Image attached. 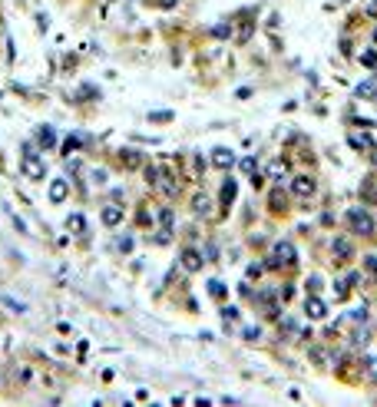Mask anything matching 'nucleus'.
Listing matches in <instances>:
<instances>
[{"label":"nucleus","mask_w":377,"mask_h":407,"mask_svg":"<svg viewBox=\"0 0 377 407\" xmlns=\"http://www.w3.org/2000/svg\"><path fill=\"white\" fill-rule=\"evenodd\" d=\"M347 229L354 232V235H374V216H370L367 209H351V212H347Z\"/></svg>","instance_id":"f257e3e1"},{"label":"nucleus","mask_w":377,"mask_h":407,"mask_svg":"<svg viewBox=\"0 0 377 407\" xmlns=\"http://www.w3.org/2000/svg\"><path fill=\"white\" fill-rule=\"evenodd\" d=\"M305 315L311 321H321V318H328V304L318 298V291H308V301H305Z\"/></svg>","instance_id":"f03ea898"},{"label":"nucleus","mask_w":377,"mask_h":407,"mask_svg":"<svg viewBox=\"0 0 377 407\" xmlns=\"http://www.w3.org/2000/svg\"><path fill=\"white\" fill-rule=\"evenodd\" d=\"M20 166H24L27 179H43V172H47V169H43V162H40L37 156H33V149H30V146L24 149V162H20Z\"/></svg>","instance_id":"7ed1b4c3"},{"label":"nucleus","mask_w":377,"mask_h":407,"mask_svg":"<svg viewBox=\"0 0 377 407\" xmlns=\"http://www.w3.org/2000/svg\"><path fill=\"white\" fill-rule=\"evenodd\" d=\"M271 255H275L271 265H295V245H291V242H278Z\"/></svg>","instance_id":"20e7f679"},{"label":"nucleus","mask_w":377,"mask_h":407,"mask_svg":"<svg viewBox=\"0 0 377 407\" xmlns=\"http://www.w3.org/2000/svg\"><path fill=\"white\" fill-rule=\"evenodd\" d=\"M291 192H295V195H301V199L314 195V179L305 176V172H301V176H295V179H291Z\"/></svg>","instance_id":"39448f33"},{"label":"nucleus","mask_w":377,"mask_h":407,"mask_svg":"<svg viewBox=\"0 0 377 407\" xmlns=\"http://www.w3.org/2000/svg\"><path fill=\"white\" fill-rule=\"evenodd\" d=\"M212 162L219 169H232V166H235V152L225 149V146H219V149H212Z\"/></svg>","instance_id":"423d86ee"},{"label":"nucleus","mask_w":377,"mask_h":407,"mask_svg":"<svg viewBox=\"0 0 377 407\" xmlns=\"http://www.w3.org/2000/svg\"><path fill=\"white\" fill-rule=\"evenodd\" d=\"M331 252H334V258H351L354 255V245L347 235H338V239L331 242Z\"/></svg>","instance_id":"0eeeda50"},{"label":"nucleus","mask_w":377,"mask_h":407,"mask_svg":"<svg viewBox=\"0 0 377 407\" xmlns=\"http://www.w3.org/2000/svg\"><path fill=\"white\" fill-rule=\"evenodd\" d=\"M119 222H123V209H119V206H106V209H103V225H106V229H116Z\"/></svg>","instance_id":"6e6552de"},{"label":"nucleus","mask_w":377,"mask_h":407,"mask_svg":"<svg viewBox=\"0 0 377 407\" xmlns=\"http://www.w3.org/2000/svg\"><path fill=\"white\" fill-rule=\"evenodd\" d=\"M70 195V185H66V179H53L50 182V202H63Z\"/></svg>","instance_id":"1a4fd4ad"},{"label":"nucleus","mask_w":377,"mask_h":407,"mask_svg":"<svg viewBox=\"0 0 377 407\" xmlns=\"http://www.w3.org/2000/svg\"><path fill=\"white\" fill-rule=\"evenodd\" d=\"M347 143H351L354 149H361V152H364V149H374L377 139H374L370 133H364V136H361V133H351V139H347Z\"/></svg>","instance_id":"9d476101"},{"label":"nucleus","mask_w":377,"mask_h":407,"mask_svg":"<svg viewBox=\"0 0 377 407\" xmlns=\"http://www.w3.org/2000/svg\"><path fill=\"white\" fill-rule=\"evenodd\" d=\"M202 262H205V258L199 255L196 248H185V252H182V265H185L189 271H199V268H202Z\"/></svg>","instance_id":"9b49d317"},{"label":"nucleus","mask_w":377,"mask_h":407,"mask_svg":"<svg viewBox=\"0 0 377 407\" xmlns=\"http://www.w3.org/2000/svg\"><path fill=\"white\" fill-rule=\"evenodd\" d=\"M192 212H196V216H212V199L199 192L196 199H192Z\"/></svg>","instance_id":"f8f14e48"},{"label":"nucleus","mask_w":377,"mask_h":407,"mask_svg":"<svg viewBox=\"0 0 377 407\" xmlns=\"http://www.w3.org/2000/svg\"><path fill=\"white\" fill-rule=\"evenodd\" d=\"M357 96L361 99H377V80H361L357 83Z\"/></svg>","instance_id":"ddd939ff"},{"label":"nucleus","mask_w":377,"mask_h":407,"mask_svg":"<svg viewBox=\"0 0 377 407\" xmlns=\"http://www.w3.org/2000/svg\"><path fill=\"white\" fill-rule=\"evenodd\" d=\"M268 176L275 179V182H281V179L288 176V166H285L281 159H278V162H271V166H268Z\"/></svg>","instance_id":"4468645a"},{"label":"nucleus","mask_w":377,"mask_h":407,"mask_svg":"<svg viewBox=\"0 0 377 407\" xmlns=\"http://www.w3.org/2000/svg\"><path fill=\"white\" fill-rule=\"evenodd\" d=\"M123 162H126L129 169H136V166H142V156H139L136 149H123Z\"/></svg>","instance_id":"2eb2a0df"},{"label":"nucleus","mask_w":377,"mask_h":407,"mask_svg":"<svg viewBox=\"0 0 377 407\" xmlns=\"http://www.w3.org/2000/svg\"><path fill=\"white\" fill-rule=\"evenodd\" d=\"M40 143H43V149H53V146H56V136H53V129H50V126L40 129Z\"/></svg>","instance_id":"dca6fc26"},{"label":"nucleus","mask_w":377,"mask_h":407,"mask_svg":"<svg viewBox=\"0 0 377 407\" xmlns=\"http://www.w3.org/2000/svg\"><path fill=\"white\" fill-rule=\"evenodd\" d=\"M66 229H70V232H76V235H79V232L86 229V219H83V216H70V219H66Z\"/></svg>","instance_id":"f3484780"},{"label":"nucleus","mask_w":377,"mask_h":407,"mask_svg":"<svg viewBox=\"0 0 377 407\" xmlns=\"http://www.w3.org/2000/svg\"><path fill=\"white\" fill-rule=\"evenodd\" d=\"M334 295H338V298H347V295H351V281H347V278H338V281H334Z\"/></svg>","instance_id":"a211bd4d"},{"label":"nucleus","mask_w":377,"mask_h":407,"mask_svg":"<svg viewBox=\"0 0 377 407\" xmlns=\"http://www.w3.org/2000/svg\"><path fill=\"white\" fill-rule=\"evenodd\" d=\"M238 169H242L245 176H255V172H258V162H255V159L248 156V159H242V162H238Z\"/></svg>","instance_id":"6ab92c4d"},{"label":"nucleus","mask_w":377,"mask_h":407,"mask_svg":"<svg viewBox=\"0 0 377 407\" xmlns=\"http://www.w3.org/2000/svg\"><path fill=\"white\" fill-rule=\"evenodd\" d=\"M235 192H238V189H235V182L228 179V182L222 185V199H225V202H232V199H235Z\"/></svg>","instance_id":"aec40b11"},{"label":"nucleus","mask_w":377,"mask_h":407,"mask_svg":"<svg viewBox=\"0 0 377 407\" xmlns=\"http://www.w3.org/2000/svg\"><path fill=\"white\" fill-rule=\"evenodd\" d=\"M361 63L374 70V66H377V53H374V50H364V53H361Z\"/></svg>","instance_id":"412c9836"},{"label":"nucleus","mask_w":377,"mask_h":407,"mask_svg":"<svg viewBox=\"0 0 377 407\" xmlns=\"http://www.w3.org/2000/svg\"><path fill=\"white\" fill-rule=\"evenodd\" d=\"M76 146H79V136H70V139L63 143V149H60V152H63V156H70V152L76 149Z\"/></svg>","instance_id":"4be33fe9"},{"label":"nucleus","mask_w":377,"mask_h":407,"mask_svg":"<svg viewBox=\"0 0 377 407\" xmlns=\"http://www.w3.org/2000/svg\"><path fill=\"white\" fill-rule=\"evenodd\" d=\"M271 206H275V209H281V206H285V192H281V189L271 192Z\"/></svg>","instance_id":"5701e85b"},{"label":"nucleus","mask_w":377,"mask_h":407,"mask_svg":"<svg viewBox=\"0 0 377 407\" xmlns=\"http://www.w3.org/2000/svg\"><path fill=\"white\" fill-rule=\"evenodd\" d=\"M364 364H367V374H370V381H377V358H367Z\"/></svg>","instance_id":"b1692460"},{"label":"nucleus","mask_w":377,"mask_h":407,"mask_svg":"<svg viewBox=\"0 0 377 407\" xmlns=\"http://www.w3.org/2000/svg\"><path fill=\"white\" fill-rule=\"evenodd\" d=\"M159 222H162V225H169V229H172V212H169V209H162V212H159Z\"/></svg>","instance_id":"393cba45"},{"label":"nucleus","mask_w":377,"mask_h":407,"mask_svg":"<svg viewBox=\"0 0 377 407\" xmlns=\"http://www.w3.org/2000/svg\"><path fill=\"white\" fill-rule=\"evenodd\" d=\"M209 291H212L215 298H222V295H225V285H219V281H212V285H209Z\"/></svg>","instance_id":"a878e982"},{"label":"nucleus","mask_w":377,"mask_h":407,"mask_svg":"<svg viewBox=\"0 0 377 407\" xmlns=\"http://www.w3.org/2000/svg\"><path fill=\"white\" fill-rule=\"evenodd\" d=\"M318 288H321V278H318V275H311V278H308V291H318Z\"/></svg>","instance_id":"bb28decb"},{"label":"nucleus","mask_w":377,"mask_h":407,"mask_svg":"<svg viewBox=\"0 0 377 407\" xmlns=\"http://www.w3.org/2000/svg\"><path fill=\"white\" fill-rule=\"evenodd\" d=\"M258 335H261L258 328H245V338H248V341H255V338H258Z\"/></svg>","instance_id":"cd10ccee"},{"label":"nucleus","mask_w":377,"mask_h":407,"mask_svg":"<svg viewBox=\"0 0 377 407\" xmlns=\"http://www.w3.org/2000/svg\"><path fill=\"white\" fill-rule=\"evenodd\" d=\"M261 275V265H248V278H258Z\"/></svg>","instance_id":"c85d7f7f"},{"label":"nucleus","mask_w":377,"mask_h":407,"mask_svg":"<svg viewBox=\"0 0 377 407\" xmlns=\"http://www.w3.org/2000/svg\"><path fill=\"white\" fill-rule=\"evenodd\" d=\"M212 33H215V37H228V33H232V30H228V27H225V24H222V27H215V30H212Z\"/></svg>","instance_id":"c756f323"},{"label":"nucleus","mask_w":377,"mask_h":407,"mask_svg":"<svg viewBox=\"0 0 377 407\" xmlns=\"http://www.w3.org/2000/svg\"><path fill=\"white\" fill-rule=\"evenodd\" d=\"M367 268H370V271L377 275V255H367Z\"/></svg>","instance_id":"7c9ffc66"}]
</instances>
